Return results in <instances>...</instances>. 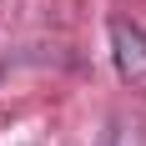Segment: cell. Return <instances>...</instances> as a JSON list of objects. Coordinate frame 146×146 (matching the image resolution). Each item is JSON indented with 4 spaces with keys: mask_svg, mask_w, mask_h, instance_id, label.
<instances>
[{
    "mask_svg": "<svg viewBox=\"0 0 146 146\" xmlns=\"http://www.w3.org/2000/svg\"><path fill=\"white\" fill-rule=\"evenodd\" d=\"M101 146H141V126L136 121H111L101 136Z\"/></svg>",
    "mask_w": 146,
    "mask_h": 146,
    "instance_id": "obj_2",
    "label": "cell"
},
{
    "mask_svg": "<svg viewBox=\"0 0 146 146\" xmlns=\"http://www.w3.org/2000/svg\"><path fill=\"white\" fill-rule=\"evenodd\" d=\"M111 60L126 86H146V30L136 20H111Z\"/></svg>",
    "mask_w": 146,
    "mask_h": 146,
    "instance_id": "obj_1",
    "label": "cell"
}]
</instances>
